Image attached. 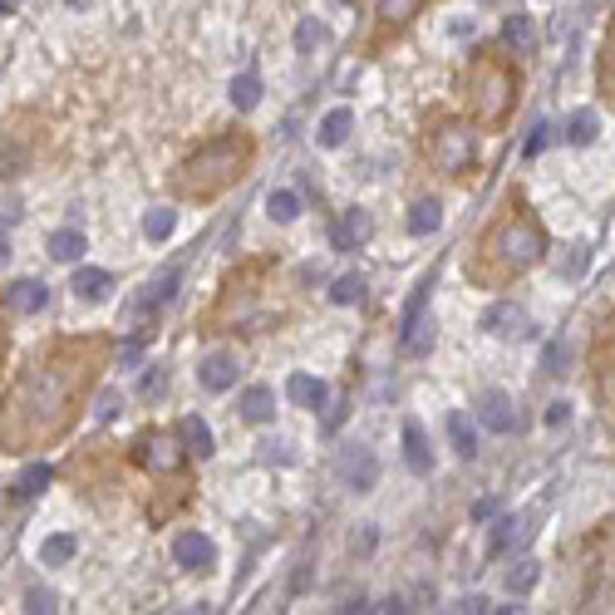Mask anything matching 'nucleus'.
Here are the masks:
<instances>
[{"instance_id":"cd10ccee","label":"nucleus","mask_w":615,"mask_h":615,"mask_svg":"<svg viewBox=\"0 0 615 615\" xmlns=\"http://www.w3.org/2000/svg\"><path fill=\"white\" fill-rule=\"evenodd\" d=\"M49 477H55V473H49L45 463H30L25 473L15 477V487H10V493H15V497H35V493H45V487H49Z\"/></svg>"},{"instance_id":"20e7f679","label":"nucleus","mask_w":615,"mask_h":615,"mask_svg":"<svg viewBox=\"0 0 615 615\" xmlns=\"http://www.w3.org/2000/svg\"><path fill=\"white\" fill-rule=\"evenodd\" d=\"M512 69L493 65V59H483V65L473 69V109L483 123H503L507 109H512Z\"/></svg>"},{"instance_id":"393cba45","label":"nucleus","mask_w":615,"mask_h":615,"mask_svg":"<svg viewBox=\"0 0 615 615\" xmlns=\"http://www.w3.org/2000/svg\"><path fill=\"white\" fill-rule=\"evenodd\" d=\"M49 256H55V262H79V256H85V232H75V227L55 232L49 236Z\"/></svg>"},{"instance_id":"f257e3e1","label":"nucleus","mask_w":615,"mask_h":615,"mask_svg":"<svg viewBox=\"0 0 615 615\" xmlns=\"http://www.w3.org/2000/svg\"><path fill=\"white\" fill-rule=\"evenodd\" d=\"M79 384H85V370H75V364H30L5 399L0 443L10 453H25V448L45 443L49 433H59L65 429V414H69V394Z\"/></svg>"},{"instance_id":"dca6fc26","label":"nucleus","mask_w":615,"mask_h":615,"mask_svg":"<svg viewBox=\"0 0 615 615\" xmlns=\"http://www.w3.org/2000/svg\"><path fill=\"white\" fill-rule=\"evenodd\" d=\"M177 433H183L187 453H197V458H212V453H217V443H212V429H207V419H197V414H187V419L177 423Z\"/></svg>"},{"instance_id":"6e6552de","label":"nucleus","mask_w":615,"mask_h":615,"mask_svg":"<svg viewBox=\"0 0 615 615\" xmlns=\"http://www.w3.org/2000/svg\"><path fill=\"white\" fill-rule=\"evenodd\" d=\"M477 423H483L487 433H512L517 429L512 399H507L503 389H483V394H477Z\"/></svg>"},{"instance_id":"5701e85b","label":"nucleus","mask_w":615,"mask_h":615,"mask_svg":"<svg viewBox=\"0 0 615 615\" xmlns=\"http://www.w3.org/2000/svg\"><path fill=\"white\" fill-rule=\"evenodd\" d=\"M75 551H79V537H69V531H55V537H45V547H40V561H45V566H65Z\"/></svg>"},{"instance_id":"f704fd0d","label":"nucleus","mask_w":615,"mask_h":615,"mask_svg":"<svg viewBox=\"0 0 615 615\" xmlns=\"http://www.w3.org/2000/svg\"><path fill=\"white\" fill-rule=\"evenodd\" d=\"M119 409H123V394H119V389H103V394H99V404H94V419H103V423H109Z\"/></svg>"},{"instance_id":"72a5a7b5","label":"nucleus","mask_w":615,"mask_h":615,"mask_svg":"<svg viewBox=\"0 0 615 615\" xmlns=\"http://www.w3.org/2000/svg\"><path fill=\"white\" fill-rule=\"evenodd\" d=\"M330 300H335V306H360V300H364V281L360 276H340L335 290H330Z\"/></svg>"},{"instance_id":"c9c22d12","label":"nucleus","mask_w":615,"mask_h":615,"mask_svg":"<svg viewBox=\"0 0 615 615\" xmlns=\"http://www.w3.org/2000/svg\"><path fill=\"white\" fill-rule=\"evenodd\" d=\"M541 364H547L551 374H566V340H551L547 354H541Z\"/></svg>"},{"instance_id":"7c9ffc66","label":"nucleus","mask_w":615,"mask_h":615,"mask_svg":"<svg viewBox=\"0 0 615 615\" xmlns=\"http://www.w3.org/2000/svg\"><path fill=\"white\" fill-rule=\"evenodd\" d=\"M423 0H379V20L384 25H409L414 15H419Z\"/></svg>"},{"instance_id":"a18cd8bd","label":"nucleus","mask_w":615,"mask_h":615,"mask_svg":"<svg viewBox=\"0 0 615 615\" xmlns=\"http://www.w3.org/2000/svg\"><path fill=\"white\" fill-rule=\"evenodd\" d=\"M306 586H310V566H300L296 576H290V596H300V591H306Z\"/></svg>"},{"instance_id":"9d476101","label":"nucleus","mask_w":615,"mask_h":615,"mask_svg":"<svg viewBox=\"0 0 615 615\" xmlns=\"http://www.w3.org/2000/svg\"><path fill=\"white\" fill-rule=\"evenodd\" d=\"M483 330L497 340H517V335H527V310L512 306V300H497V306H487Z\"/></svg>"},{"instance_id":"f8f14e48","label":"nucleus","mask_w":615,"mask_h":615,"mask_svg":"<svg viewBox=\"0 0 615 615\" xmlns=\"http://www.w3.org/2000/svg\"><path fill=\"white\" fill-rule=\"evenodd\" d=\"M45 306H49L45 281H15V286L5 290V310H15V316H40Z\"/></svg>"},{"instance_id":"a211bd4d","label":"nucleus","mask_w":615,"mask_h":615,"mask_svg":"<svg viewBox=\"0 0 615 615\" xmlns=\"http://www.w3.org/2000/svg\"><path fill=\"white\" fill-rule=\"evenodd\" d=\"M531 517H503V522L493 527V541H487V551H493V557H503L507 547H517V541L522 537H531Z\"/></svg>"},{"instance_id":"412c9836","label":"nucleus","mask_w":615,"mask_h":615,"mask_svg":"<svg viewBox=\"0 0 615 615\" xmlns=\"http://www.w3.org/2000/svg\"><path fill=\"white\" fill-rule=\"evenodd\" d=\"M439 222H443V207L433 202V197H423V202H414V212H409V232H414V236H429V232H439Z\"/></svg>"},{"instance_id":"f3484780","label":"nucleus","mask_w":615,"mask_h":615,"mask_svg":"<svg viewBox=\"0 0 615 615\" xmlns=\"http://www.w3.org/2000/svg\"><path fill=\"white\" fill-rule=\"evenodd\" d=\"M271 414H276V394H271L266 384H252V389L242 394V419L246 423H266Z\"/></svg>"},{"instance_id":"49530a36","label":"nucleus","mask_w":615,"mask_h":615,"mask_svg":"<svg viewBox=\"0 0 615 615\" xmlns=\"http://www.w3.org/2000/svg\"><path fill=\"white\" fill-rule=\"evenodd\" d=\"M493 507H497V503H493V497H483V503H477V507H473V522H487V517H493Z\"/></svg>"},{"instance_id":"ea45409f","label":"nucleus","mask_w":615,"mask_h":615,"mask_svg":"<svg viewBox=\"0 0 615 615\" xmlns=\"http://www.w3.org/2000/svg\"><path fill=\"white\" fill-rule=\"evenodd\" d=\"M262 458H266V463H290L286 443H276V439H266V443H262Z\"/></svg>"},{"instance_id":"0eeeda50","label":"nucleus","mask_w":615,"mask_h":615,"mask_svg":"<svg viewBox=\"0 0 615 615\" xmlns=\"http://www.w3.org/2000/svg\"><path fill=\"white\" fill-rule=\"evenodd\" d=\"M173 557L183 571H212L217 566V541L207 537V531H183V537L173 541Z\"/></svg>"},{"instance_id":"58836bf2","label":"nucleus","mask_w":615,"mask_h":615,"mask_svg":"<svg viewBox=\"0 0 615 615\" xmlns=\"http://www.w3.org/2000/svg\"><path fill=\"white\" fill-rule=\"evenodd\" d=\"M25 611H55V591H30Z\"/></svg>"},{"instance_id":"ddd939ff","label":"nucleus","mask_w":615,"mask_h":615,"mask_svg":"<svg viewBox=\"0 0 615 615\" xmlns=\"http://www.w3.org/2000/svg\"><path fill=\"white\" fill-rule=\"evenodd\" d=\"M197 379H202V384H207V389H212V394L232 389V384H236V354H227V350L207 354V360L197 364Z\"/></svg>"},{"instance_id":"423d86ee","label":"nucleus","mask_w":615,"mask_h":615,"mask_svg":"<svg viewBox=\"0 0 615 615\" xmlns=\"http://www.w3.org/2000/svg\"><path fill=\"white\" fill-rule=\"evenodd\" d=\"M138 458H143V468H153V473L173 477V473H183L187 448H177L173 433H148V439L138 443Z\"/></svg>"},{"instance_id":"bb28decb","label":"nucleus","mask_w":615,"mask_h":615,"mask_svg":"<svg viewBox=\"0 0 615 615\" xmlns=\"http://www.w3.org/2000/svg\"><path fill=\"white\" fill-rule=\"evenodd\" d=\"M266 212L276 217V222H296V217H300V192H290V187H276V192L266 197Z\"/></svg>"},{"instance_id":"37998d69","label":"nucleus","mask_w":615,"mask_h":615,"mask_svg":"<svg viewBox=\"0 0 615 615\" xmlns=\"http://www.w3.org/2000/svg\"><path fill=\"white\" fill-rule=\"evenodd\" d=\"M163 389V370H148V374H143V394H148V399H153V394H158Z\"/></svg>"},{"instance_id":"f03ea898","label":"nucleus","mask_w":615,"mask_h":615,"mask_svg":"<svg viewBox=\"0 0 615 615\" xmlns=\"http://www.w3.org/2000/svg\"><path fill=\"white\" fill-rule=\"evenodd\" d=\"M246 158H252V143L236 138V133H227V138L197 148L192 158L183 163V173H177V192H187V197H212V192H222V187L232 183L236 173H242Z\"/></svg>"},{"instance_id":"1a4fd4ad","label":"nucleus","mask_w":615,"mask_h":615,"mask_svg":"<svg viewBox=\"0 0 615 615\" xmlns=\"http://www.w3.org/2000/svg\"><path fill=\"white\" fill-rule=\"evenodd\" d=\"M340 477H345L354 493H370V487L379 483V463H374L370 448H345V453H340Z\"/></svg>"},{"instance_id":"c756f323","label":"nucleus","mask_w":615,"mask_h":615,"mask_svg":"<svg viewBox=\"0 0 615 615\" xmlns=\"http://www.w3.org/2000/svg\"><path fill=\"white\" fill-rule=\"evenodd\" d=\"M537 581H541V566H537V561H517V571H507V596H527Z\"/></svg>"},{"instance_id":"09e8293b","label":"nucleus","mask_w":615,"mask_h":615,"mask_svg":"<svg viewBox=\"0 0 615 615\" xmlns=\"http://www.w3.org/2000/svg\"><path fill=\"white\" fill-rule=\"evenodd\" d=\"M5 256H10V242H5V232H0V262H5Z\"/></svg>"},{"instance_id":"2f4dec72","label":"nucleus","mask_w":615,"mask_h":615,"mask_svg":"<svg viewBox=\"0 0 615 615\" xmlns=\"http://www.w3.org/2000/svg\"><path fill=\"white\" fill-rule=\"evenodd\" d=\"M173 222H177V217L168 212V207H153V212L143 217V236H148V242H168V236H173Z\"/></svg>"},{"instance_id":"de8ad7c7","label":"nucleus","mask_w":615,"mask_h":615,"mask_svg":"<svg viewBox=\"0 0 615 615\" xmlns=\"http://www.w3.org/2000/svg\"><path fill=\"white\" fill-rule=\"evenodd\" d=\"M606 79H611V89H615V40H611V59H606Z\"/></svg>"},{"instance_id":"4be33fe9","label":"nucleus","mask_w":615,"mask_h":615,"mask_svg":"<svg viewBox=\"0 0 615 615\" xmlns=\"http://www.w3.org/2000/svg\"><path fill=\"white\" fill-rule=\"evenodd\" d=\"M448 439H453V453L458 458H473L477 453V433L468 423V414H448Z\"/></svg>"},{"instance_id":"79ce46f5","label":"nucleus","mask_w":615,"mask_h":615,"mask_svg":"<svg viewBox=\"0 0 615 615\" xmlns=\"http://www.w3.org/2000/svg\"><path fill=\"white\" fill-rule=\"evenodd\" d=\"M345 409H350V404H335V409H325V433H335L340 423H345Z\"/></svg>"},{"instance_id":"c85d7f7f","label":"nucleus","mask_w":615,"mask_h":615,"mask_svg":"<svg viewBox=\"0 0 615 615\" xmlns=\"http://www.w3.org/2000/svg\"><path fill=\"white\" fill-rule=\"evenodd\" d=\"M173 290H177V271H163V276L153 281L148 290H143L138 310H153V306H168V300H173Z\"/></svg>"},{"instance_id":"4468645a","label":"nucleus","mask_w":615,"mask_h":615,"mask_svg":"<svg viewBox=\"0 0 615 615\" xmlns=\"http://www.w3.org/2000/svg\"><path fill=\"white\" fill-rule=\"evenodd\" d=\"M404 463H409V473H419V477L433 473V453H429V439H423L419 423H404Z\"/></svg>"},{"instance_id":"a878e982","label":"nucleus","mask_w":615,"mask_h":615,"mask_svg":"<svg viewBox=\"0 0 615 615\" xmlns=\"http://www.w3.org/2000/svg\"><path fill=\"white\" fill-rule=\"evenodd\" d=\"M232 103H236V109H242V113H252L256 103H262V79H256L252 69L232 79Z\"/></svg>"},{"instance_id":"a19ab883","label":"nucleus","mask_w":615,"mask_h":615,"mask_svg":"<svg viewBox=\"0 0 615 615\" xmlns=\"http://www.w3.org/2000/svg\"><path fill=\"white\" fill-rule=\"evenodd\" d=\"M566 419H571V404H551L547 409V429H561Z\"/></svg>"},{"instance_id":"4c0bfd02","label":"nucleus","mask_w":615,"mask_h":615,"mask_svg":"<svg viewBox=\"0 0 615 615\" xmlns=\"http://www.w3.org/2000/svg\"><path fill=\"white\" fill-rule=\"evenodd\" d=\"M551 133H557L551 123H537V129H531V138H527V158H537V153L547 148V138H551Z\"/></svg>"},{"instance_id":"2eb2a0df","label":"nucleus","mask_w":615,"mask_h":615,"mask_svg":"<svg viewBox=\"0 0 615 615\" xmlns=\"http://www.w3.org/2000/svg\"><path fill=\"white\" fill-rule=\"evenodd\" d=\"M69 290H75L79 300H103L113 290V276H109V271H99V266H79L75 281H69Z\"/></svg>"},{"instance_id":"b1692460","label":"nucleus","mask_w":615,"mask_h":615,"mask_svg":"<svg viewBox=\"0 0 615 615\" xmlns=\"http://www.w3.org/2000/svg\"><path fill=\"white\" fill-rule=\"evenodd\" d=\"M596 133H601V119H596L591 109H576V113H571V123H566V143L586 148V143H596Z\"/></svg>"},{"instance_id":"39448f33","label":"nucleus","mask_w":615,"mask_h":615,"mask_svg":"<svg viewBox=\"0 0 615 615\" xmlns=\"http://www.w3.org/2000/svg\"><path fill=\"white\" fill-rule=\"evenodd\" d=\"M429 148H433V163H439L448 177H463L477 163V138H473L468 123H443V129L433 133Z\"/></svg>"},{"instance_id":"6ab92c4d","label":"nucleus","mask_w":615,"mask_h":615,"mask_svg":"<svg viewBox=\"0 0 615 615\" xmlns=\"http://www.w3.org/2000/svg\"><path fill=\"white\" fill-rule=\"evenodd\" d=\"M286 394L300 404V409H320L330 389H325L320 379H310V374H290V379H286Z\"/></svg>"},{"instance_id":"e433bc0d","label":"nucleus","mask_w":615,"mask_h":615,"mask_svg":"<svg viewBox=\"0 0 615 615\" xmlns=\"http://www.w3.org/2000/svg\"><path fill=\"white\" fill-rule=\"evenodd\" d=\"M320 20H300V30H296V49H310V45H320Z\"/></svg>"},{"instance_id":"8fccbe9b","label":"nucleus","mask_w":615,"mask_h":615,"mask_svg":"<svg viewBox=\"0 0 615 615\" xmlns=\"http://www.w3.org/2000/svg\"><path fill=\"white\" fill-rule=\"evenodd\" d=\"M0 10H5V0H0Z\"/></svg>"},{"instance_id":"7ed1b4c3","label":"nucleus","mask_w":615,"mask_h":615,"mask_svg":"<svg viewBox=\"0 0 615 615\" xmlns=\"http://www.w3.org/2000/svg\"><path fill=\"white\" fill-rule=\"evenodd\" d=\"M487 252L497 256L503 271H527V266H537L541 256H547V236H541V227L531 222V217H507V222L493 227Z\"/></svg>"},{"instance_id":"aec40b11","label":"nucleus","mask_w":615,"mask_h":615,"mask_svg":"<svg viewBox=\"0 0 615 615\" xmlns=\"http://www.w3.org/2000/svg\"><path fill=\"white\" fill-rule=\"evenodd\" d=\"M350 129H354V113L350 109H330L325 119H320V143H325V148H340V143L350 138Z\"/></svg>"},{"instance_id":"9b49d317","label":"nucleus","mask_w":615,"mask_h":615,"mask_svg":"<svg viewBox=\"0 0 615 615\" xmlns=\"http://www.w3.org/2000/svg\"><path fill=\"white\" fill-rule=\"evenodd\" d=\"M370 232H374L370 212H364V207H354V212H345V217L335 222L330 242H335V252H354V246H364V242H370Z\"/></svg>"},{"instance_id":"473e14b6","label":"nucleus","mask_w":615,"mask_h":615,"mask_svg":"<svg viewBox=\"0 0 615 615\" xmlns=\"http://www.w3.org/2000/svg\"><path fill=\"white\" fill-rule=\"evenodd\" d=\"M503 40H507L512 49H522V55H527V49H531V40H537V35H531V20H527V15H507Z\"/></svg>"},{"instance_id":"c03bdc74","label":"nucleus","mask_w":615,"mask_h":615,"mask_svg":"<svg viewBox=\"0 0 615 615\" xmlns=\"http://www.w3.org/2000/svg\"><path fill=\"white\" fill-rule=\"evenodd\" d=\"M374 541H379V531H374V527H364V531H360V541H354V551L364 557V551H374Z\"/></svg>"}]
</instances>
